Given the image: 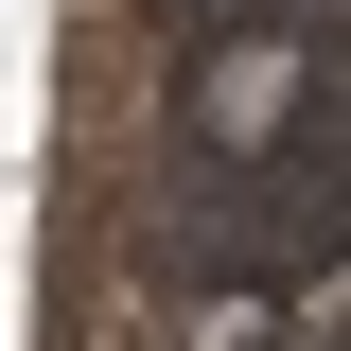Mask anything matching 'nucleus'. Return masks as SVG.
<instances>
[{"label": "nucleus", "mask_w": 351, "mask_h": 351, "mask_svg": "<svg viewBox=\"0 0 351 351\" xmlns=\"http://www.w3.org/2000/svg\"><path fill=\"white\" fill-rule=\"evenodd\" d=\"M299 88H316V53H299V36H228V53H211V88H193V123H211L228 158H263V141L299 123Z\"/></svg>", "instance_id": "1"}]
</instances>
